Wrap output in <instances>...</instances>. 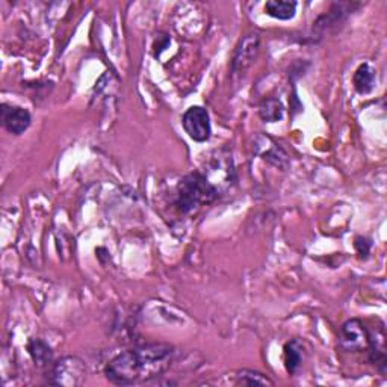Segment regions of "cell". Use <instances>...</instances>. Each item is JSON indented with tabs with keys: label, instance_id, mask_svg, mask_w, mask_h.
Listing matches in <instances>:
<instances>
[{
	"label": "cell",
	"instance_id": "obj_1",
	"mask_svg": "<svg viewBox=\"0 0 387 387\" xmlns=\"http://www.w3.org/2000/svg\"><path fill=\"white\" fill-rule=\"evenodd\" d=\"M174 355L171 345L150 342L115 355L105 368L106 379L117 386H132L156 379L170 368Z\"/></svg>",
	"mask_w": 387,
	"mask_h": 387
},
{
	"label": "cell",
	"instance_id": "obj_14",
	"mask_svg": "<svg viewBox=\"0 0 387 387\" xmlns=\"http://www.w3.org/2000/svg\"><path fill=\"white\" fill-rule=\"evenodd\" d=\"M236 383L245 386H273L274 381L266 375L251 369H242L236 374Z\"/></svg>",
	"mask_w": 387,
	"mask_h": 387
},
{
	"label": "cell",
	"instance_id": "obj_9",
	"mask_svg": "<svg viewBox=\"0 0 387 387\" xmlns=\"http://www.w3.org/2000/svg\"><path fill=\"white\" fill-rule=\"evenodd\" d=\"M375 82H376V72L371 64L365 63L357 68L353 77V84L357 93L362 96L372 93V89L375 88Z\"/></svg>",
	"mask_w": 387,
	"mask_h": 387
},
{
	"label": "cell",
	"instance_id": "obj_15",
	"mask_svg": "<svg viewBox=\"0 0 387 387\" xmlns=\"http://www.w3.org/2000/svg\"><path fill=\"white\" fill-rule=\"evenodd\" d=\"M355 248L357 253H359L362 257H368L371 251V241L366 240V237H355Z\"/></svg>",
	"mask_w": 387,
	"mask_h": 387
},
{
	"label": "cell",
	"instance_id": "obj_4",
	"mask_svg": "<svg viewBox=\"0 0 387 387\" xmlns=\"http://www.w3.org/2000/svg\"><path fill=\"white\" fill-rule=\"evenodd\" d=\"M182 126L188 136L195 143L209 141L212 133L209 112L202 106H192L182 117Z\"/></svg>",
	"mask_w": 387,
	"mask_h": 387
},
{
	"label": "cell",
	"instance_id": "obj_8",
	"mask_svg": "<svg viewBox=\"0 0 387 387\" xmlns=\"http://www.w3.org/2000/svg\"><path fill=\"white\" fill-rule=\"evenodd\" d=\"M368 353V360L374 366L379 368L381 374L386 372L387 359H386V346H384V329L381 327L379 333H371V342L369 348L366 350Z\"/></svg>",
	"mask_w": 387,
	"mask_h": 387
},
{
	"label": "cell",
	"instance_id": "obj_13",
	"mask_svg": "<svg viewBox=\"0 0 387 387\" xmlns=\"http://www.w3.org/2000/svg\"><path fill=\"white\" fill-rule=\"evenodd\" d=\"M261 118L266 123H277L280 122L284 114L283 103L275 97H268L259 106Z\"/></svg>",
	"mask_w": 387,
	"mask_h": 387
},
{
	"label": "cell",
	"instance_id": "obj_10",
	"mask_svg": "<svg viewBox=\"0 0 387 387\" xmlns=\"http://www.w3.org/2000/svg\"><path fill=\"white\" fill-rule=\"evenodd\" d=\"M284 366L286 371L291 375H295L301 368L304 360V345L300 341H289L284 345Z\"/></svg>",
	"mask_w": 387,
	"mask_h": 387
},
{
	"label": "cell",
	"instance_id": "obj_7",
	"mask_svg": "<svg viewBox=\"0 0 387 387\" xmlns=\"http://www.w3.org/2000/svg\"><path fill=\"white\" fill-rule=\"evenodd\" d=\"M0 114H2V124L9 133L13 135H22L27 131V127L31 126V114L26 109L20 106L13 105H2L0 109Z\"/></svg>",
	"mask_w": 387,
	"mask_h": 387
},
{
	"label": "cell",
	"instance_id": "obj_12",
	"mask_svg": "<svg viewBox=\"0 0 387 387\" xmlns=\"http://www.w3.org/2000/svg\"><path fill=\"white\" fill-rule=\"evenodd\" d=\"M265 13L277 20H291L296 13L295 2H286V0H270L265 5Z\"/></svg>",
	"mask_w": 387,
	"mask_h": 387
},
{
	"label": "cell",
	"instance_id": "obj_11",
	"mask_svg": "<svg viewBox=\"0 0 387 387\" xmlns=\"http://www.w3.org/2000/svg\"><path fill=\"white\" fill-rule=\"evenodd\" d=\"M27 351H29V354H31L35 365L39 366V368H46V366L52 365L53 353L51 350V346L44 343L43 341H39V339L29 341Z\"/></svg>",
	"mask_w": 387,
	"mask_h": 387
},
{
	"label": "cell",
	"instance_id": "obj_6",
	"mask_svg": "<svg viewBox=\"0 0 387 387\" xmlns=\"http://www.w3.org/2000/svg\"><path fill=\"white\" fill-rule=\"evenodd\" d=\"M259 51H261V35L257 32L245 35L235 51V56L232 61V73L233 74L245 73L256 61L257 55H259Z\"/></svg>",
	"mask_w": 387,
	"mask_h": 387
},
{
	"label": "cell",
	"instance_id": "obj_2",
	"mask_svg": "<svg viewBox=\"0 0 387 387\" xmlns=\"http://www.w3.org/2000/svg\"><path fill=\"white\" fill-rule=\"evenodd\" d=\"M220 197V191L209 182L202 171H194L185 176L177 188L174 206L182 214H190L197 207L211 204Z\"/></svg>",
	"mask_w": 387,
	"mask_h": 387
},
{
	"label": "cell",
	"instance_id": "obj_3",
	"mask_svg": "<svg viewBox=\"0 0 387 387\" xmlns=\"http://www.w3.org/2000/svg\"><path fill=\"white\" fill-rule=\"evenodd\" d=\"M85 376H86L85 363L79 359V357L68 355L52 366L51 380H48V383L55 386L74 387V386H81L85 381Z\"/></svg>",
	"mask_w": 387,
	"mask_h": 387
},
{
	"label": "cell",
	"instance_id": "obj_5",
	"mask_svg": "<svg viewBox=\"0 0 387 387\" xmlns=\"http://www.w3.org/2000/svg\"><path fill=\"white\" fill-rule=\"evenodd\" d=\"M341 346L348 353H362L369 348L371 332L360 320H348L341 327Z\"/></svg>",
	"mask_w": 387,
	"mask_h": 387
}]
</instances>
